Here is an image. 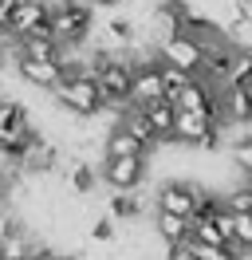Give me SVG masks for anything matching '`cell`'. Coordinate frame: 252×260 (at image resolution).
<instances>
[{"label":"cell","mask_w":252,"mask_h":260,"mask_svg":"<svg viewBox=\"0 0 252 260\" xmlns=\"http://www.w3.org/2000/svg\"><path fill=\"white\" fill-rule=\"evenodd\" d=\"M154 99H162V59H134L130 107H146Z\"/></svg>","instance_id":"9c48e42d"},{"label":"cell","mask_w":252,"mask_h":260,"mask_svg":"<svg viewBox=\"0 0 252 260\" xmlns=\"http://www.w3.org/2000/svg\"><path fill=\"white\" fill-rule=\"evenodd\" d=\"M103 181L110 189H138L146 181V158H103Z\"/></svg>","instance_id":"ba28073f"},{"label":"cell","mask_w":252,"mask_h":260,"mask_svg":"<svg viewBox=\"0 0 252 260\" xmlns=\"http://www.w3.org/2000/svg\"><path fill=\"white\" fill-rule=\"evenodd\" d=\"M114 122H118L122 130H130V134H134V138H138V142H142L146 150H154V146H158V134H154V126L146 122V114H142L138 107H126V111L118 114Z\"/></svg>","instance_id":"2e32d148"},{"label":"cell","mask_w":252,"mask_h":260,"mask_svg":"<svg viewBox=\"0 0 252 260\" xmlns=\"http://www.w3.org/2000/svg\"><path fill=\"white\" fill-rule=\"evenodd\" d=\"M24 260H59V256H55V252H47V248H36V252L24 256Z\"/></svg>","instance_id":"f546056e"},{"label":"cell","mask_w":252,"mask_h":260,"mask_svg":"<svg viewBox=\"0 0 252 260\" xmlns=\"http://www.w3.org/2000/svg\"><path fill=\"white\" fill-rule=\"evenodd\" d=\"M170 260H197V256H193V244H170Z\"/></svg>","instance_id":"f1b7e54d"},{"label":"cell","mask_w":252,"mask_h":260,"mask_svg":"<svg viewBox=\"0 0 252 260\" xmlns=\"http://www.w3.org/2000/svg\"><path fill=\"white\" fill-rule=\"evenodd\" d=\"M107 32L114 36V40H118V44H122V48H130V44H134V24H130V20H122V16H114L107 24Z\"/></svg>","instance_id":"cb8c5ba5"},{"label":"cell","mask_w":252,"mask_h":260,"mask_svg":"<svg viewBox=\"0 0 252 260\" xmlns=\"http://www.w3.org/2000/svg\"><path fill=\"white\" fill-rule=\"evenodd\" d=\"M142 114H146V122L154 126L158 142H173V122H177V107H173L170 99H154V103H146V107H138Z\"/></svg>","instance_id":"7c38bea8"},{"label":"cell","mask_w":252,"mask_h":260,"mask_svg":"<svg viewBox=\"0 0 252 260\" xmlns=\"http://www.w3.org/2000/svg\"><path fill=\"white\" fill-rule=\"evenodd\" d=\"M158 59L166 67H177L185 75H197L201 71V59H205V44L193 40V36H170L158 44Z\"/></svg>","instance_id":"8992f818"},{"label":"cell","mask_w":252,"mask_h":260,"mask_svg":"<svg viewBox=\"0 0 252 260\" xmlns=\"http://www.w3.org/2000/svg\"><path fill=\"white\" fill-rule=\"evenodd\" d=\"M189 79H193V75H185V71H177V67H166V63H162V99L177 103V95L185 91Z\"/></svg>","instance_id":"44dd1931"},{"label":"cell","mask_w":252,"mask_h":260,"mask_svg":"<svg viewBox=\"0 0 252 260\" xmlns=\"http://www.w3.org/2000/svg\"><path fill=\"white\" fill-rule=\"evenodd\" d=\"M16 71H20L24 83L47 87V91H55V83L63 79V63L59 59H16Z\"/></svg>","instance_id":"8fae6325"},{"label":"cell","mask_w":252,"mask_h":260,"mask_svg":"<svg viewBox=\"0 0 252 260\" xmlns=\"http://www.w3.org/2000/svg\"><path fill=\"white\" fill-rule=\"evenodd\" d=\"M36 252V244H32L28 229H20V221H16L4 237H0V260H24Z\"/></svg>","instance_id":"9a60e30c"},{"label":"cell","mask_w":252,"mask_h":260,"mask_svg":"<svg viewBox=\"0 0 252 260\" xmlns=\"http://www.w3.org/2000/svg\"><path fill=\"white\" fill-rule=\"evenodd\" d=\"M138 213H142V197H138V189H126V193L110 197V217H118V221H134Z\"/></svg>","instance_id":"ffe728a7"},{"label":"cell","mask_w":252,"mask_h":260,"mask_svg":"<svg viewBox=\"0 0 252 260\" xmlns=\"http://www.w3.org/2000/svg\"><path fill=\"white\" fill-rule=\"evenodd\" d=\"M220 126H252V91L220 87Z\"/></svg>","instance_id":"30bf717a"},{"label":"cell","mask_w":252,"mask_h":260,"mask_svg":"<svg viewBox=\"0 0 252 260\" xmlns=\"http://www.w3.org/2000/svg\"><path fill=\"white\" fill-rule=\"evenodd\" d=\"M229 154H233V166L244 174V178H248V174H252V134L233 138V150H229Z\"/></svg>","instance_id":"603a6c76"},{"label":"cell","mask_w":252,"mask_h":260,"mask_svg":"<svg viewBox=\"0 0 252 260\" xmlns=\"http://www.w3.org/2000/svg\"><path fill=\"white\" fill-rule=\"evenodd\" d=\"M236 24H252V0H233Z\"/></svg>","instance_id":"4316f807"},{"label":"cell","mask_w":252,"mask_h":260,"mask_svg":"<svg viewBox=\"0 0 252 260\" xmlns=\"http://www.w3.org/2000/svg\"><path fill=\"white\" fill-rule=\"evenodd\" d=\"M154 229L166 244H185L189 233H193V221L189 217H173V213H158L154 209Z\"/></svg>","instance_id":"5bb4252c"},{"label":"cell","mask_w":252,"mask_h":260,"mask_svg":"<svg viewBox=\"0 0 252 260\" xmlns=\"http://www.w3.org/2000/svg\"><path fill=\"white\" fill-rule=\"evenodd\" d=\"M225 205L233 213H252V189L248 185H240V189H233V193L225 197Z\"/></svg>","instance_id":"d4e9b609"},{"label":"cell","mask_w":252,"mask_h":260,"mask_svg":"<svg viewBox=\"0 0 252 260\" xmlns=\"http://www.w3.org/2000/svg\"><path fill=\"white\" fill-rule=\"evenodd\" d=\"M12 8H16V0H0V36H8V24H12Z\"/></svg>","instance_id":"83f0119b"},{"label":"cell","mask_w":252,"mask_h":260,"mask_svg":"<svg viewBox=\"0 0 252 260\" xmlns=\"http://www.w3.org/2000/svg\"><path fill=\"white\" fill-rule=\"evenodd\" d=\"M91 4H118V0H91Z\"/></svg>","instance_id":"1f68e13d"},{"label":"cell","mask_w":252,"mask_h":260,"mask_svg":"<svg viewBox=\"0 0 252 260\" xmlns=\"http://www.w3.org/2000/svg\"><path fill=\"white\" fill-rule=\"evenodd\" d=\"M236 221H233V244L248 256L252 252V213H233Z\"/></svg>","instance_id":"7402d4cb"},{"label":"cell","mask_w":252,"mask_h":260,"mask_svg":"<svg viewBox=\"0 0 252 260\" xmlns=\"http://www.w3.org/2000/svg\"><path fill=\"white\" fill-rule=\"evenodd\" d=\"M94 67V83L103 91V103H107L114 114H122L130 107V87H134V59L130 55H110V51H99L91 59Z\"/></svg>","instance_id":"6da1fadb"},{"label":"cell","mask_w":252,"mask_h":260,"mask_svg":"<svg viewBox=\"0 0 252 260\" xmlns=\"http://www.w3.org/2000/svg\"><path fill=\"white\" fill-rule=\"evenodd\" d=\"M91 32V8L83 4V0H59V4H51V36L67 48H79L83 40Z\"/></svg>","instance_id":"277c9868"},{"label":"cell","mask_w":252,"mask_h":260,"mask_svg":"<svg viewBox=\"0 0 252 260\" xmlns=\"http://www.w3.org/2000/svg\"><path fill=\"white\" fill-rule=\"evenodd\" d=\"M63 181H67V189L79 197H87L94 189V166L83 162V158H71V162L63 166Z\"/></svg>","instance_id":"e0dca14e"},{"label":"cell","mask_w":252,"mask_h":260,"mask_svg":"<svg viewBox=\"0 0 252 260\" xmlns=\"http://www.w3.org/2000/svg\"><path fill=\"white\" fill-rule=\"evenodd\" d=\"M59 260H87V256H79V252H71V256H59Z\"/></svg>","instance_id":"4dcf8cb0"},{"label":"cell","mask_w":252,"mask_h":260,"mask_svg":"<svg viewBox=\"0 0 252 260\" xmlns=\"http://www.w3.org/2000/svg\"><path fill=\"white\" fill-rule=\"evenodd\" d=\"M107 158H150V150L142 146L130 130H122L114 122V126L107 130Z\"/></svg>","instance_id":"4fadbf2b"},{"label":"cell","mask_w":252,"mask_h":260,"mask_svg":"<svg viewBox=\"0 0 252 260\" xmlns=\"http://www.w3.org/2000/svg\"><path fill=\"white\" fill-rule=\"evenodd\" d=\"M32 134H36V130H32V118H28V111H24V103L0 99V158H8L12 166H20Z\"/></svg>","instance_id":"7a4b0ae2"},{"label":"cell","mask_w":252,"mask_h":260,"mask_svg":"<svg viewBox=\"0 0 252 260\" xmlns=\"http://www.w3.org/2000/svg\"><path fill=\"white\" fill-rule=\"evenodd\" d=\"M16 59H63V44L55 40V36L20 40V44H16Z\"/></svg>","instance_id":"ac0fdd59"},{"label":"cell","mask_w":252,"mask_h":260,"mask_svg":"<svg viewBox=\"0 0 252 260\" xmlns=\"http://www.w3.org/2000/svg\"><path fill=\"white\" fill-rule=\"evenodd\" d=\"M55 103H59L67 114H75V118H94V114L107 111L103 91H99V83H94V71H91V75L59 79V83H55Z\"/></svg>","instance_id":"3957f363"},{"label":"cell","mask_w":252,"mask_h":260,"mask_svg":"<svg viewBox=\"0 0 252 260\" xmlns=\"http://www.w3.org/2000/svg\"><path fill=\"white\" fill-rule=\"evenodd\" d=\"M201 185H193V181H166V185H158V213H173V217H189L193 221V213L201 205Z\"/></svg>","instance_id":"52a82bcc"},{"label":"cell","mask_w":252,"mask_h":260,"mask_svg":"<svg viewBox=\"0 0 252 260\" xmlns=\"http://www.w3.org/2000/svg\"><path fill=\"white\" fill-rule=\"evenodd\" d=\"M8 36L16 44L20 40H44V36H51V4L47 0H16Z\"/></svg>","instance_id":"5b68a950"},{"label":"cell","mask_w":252,"mask_h":260,"mask_svg":"<svg viewBox=\"0 0 252 260\" xmlns=\"http://www.w3.org/2000/svg\"><path fill=\"white\" fill-rule=\"evenodd\" d=\"M225 87H244V91H252V48H236Z\"/></svg>","instance_id":"d6986e66"},{"label":"cell","mask_w":252,"mask_h":260,"mask_svg":"<svg viewBox=\"0 0 252 260\" xmlns=\"http://www.w3.org/2000/svg\"><path fill=\"white\" fill-rule=\"evenodd\" d=\"M244 185H248V189H252V174H248V178H244Z\"/></svg>","instance_id":"d6a6232c"},{"label":"cell","mask_w":252,"mask_h":260,"mask_svg":"<svg viewBox=\"0 0 252 260\" xmlns=\"http://www.w3.org/2000/svg\"><path fill=\"white\" fill-rule=\"evenodd\" d=\"M91 237H94V241H114V217H99V221H91Z\"/></svg>","instance_id":"484cf974"}]
</instances>
